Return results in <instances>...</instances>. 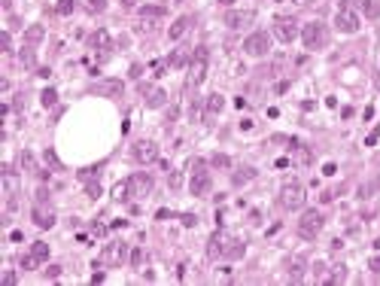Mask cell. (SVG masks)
Segmentation results:
<instances>
[{
  "label": "cell",
  "mask_w": 380,
  "mask_h": 286,
  "mask_svg": "<svg viewBox=\"0 0 380 286\" xmlns=\"http://www.w3.org/2000/svg\"><path fill=\"white\" fill-rule=\"evenodd\" d=\"M207 64H210V52H207V46H195L192 61H189V76H186V85H189V88H198V85L204 83Z\"/></svg>",
  "instance_id": "6da1fadb"
},
{
  "label": "cell",
  "mask_w": 380,
  "mask_h": 286,
  "mask_svg": "<svg viewBox=\"0 0 380 286\" xmlns=\"http://www.w3.org/2000/svg\"><path fill=\"white\" fill-rule=\"evenodd\" d=\"M301 43H304V49H322L329 43V28L322 21H307L301 28Z\"/></svg>",
  "instance_id": "7a4b0ae2"
},
{
  "label": "cell",
  "mask_w": 380,
  "mask_h": 286,
  "mask_svg": "<svg viewBox=\"0 0 380 286\" xmlns=\"http://www.w3.org/2000/svg\"><path fill=\"white\" fill-rule=\"evenodd\" d=\"M152 189H155V180L149 174H131L125 180V195L128 198H149Z\"/></svg>",
  "instance_id": "3957f363"
},
{
  "label": "cell",
  "mask_w": 380,
  "mask_h": 286,
  "mask_svg": "<svg viewBox=\"0 0 380 286\" xmlns=\"http://www.w3.org/2000/svg\"><path fill=\"white\" fill-rule=\"evenodd\" d=\"M322 225H326V216L319 210H304L301 219H298V235L307 237V241H314V237L322 232Z\"/></svg>",
  "instance_id": "277c9868"
},
{
  "label": "cell",
  "mask_w": 380,
  "mask_h": 286,
  "mask_svg": "<svg viewBox=\"0 0 380 286\" xmlns=\"http://www.w3.org/2000/svg\"><path fill=\"white\" fill-rule=\"evenodd\" d=\"M335 28L341 31V34H359V16L350 9V3L347 0H341V9H338V16H335Z\"/></svg>",
  "instance_id": "5b68a950"
},
{
  "label": "cell",
  "mask_w": 380,
  "mask_h": 286,
  "mask_svg": "<svg viewBox=\"0 0 380 286\" xmlns=\"http://www.w3.org/2000/svg\"><path fill=\"white\" fill-rule=\"evenodd\" d=\"M304 204V186L301 183H286L280 189V207L283 210H298Z\"/></svg>",
  "instance_id": "8992f818"
},
{
  "label": "cell",
  "mask_w": 380,
  "mask_h": 286,
  "mask_svg": "<svg viewBox=\"0 0 380 286\" xmlns=\"http://www.w3.org/2000/svg\"><path fill=\"white\" fill-rule=\"evenodd\" d=\"M271 49V37L264 31H256V34H249V37L244 40V52L249 55V58H264Z\"/></svg>",
  "instance_id": "52a82bcc"
},
{
  "label": "cell",
  "mask_w": 380,
  "mask_h": 286,
  "mask_svg": "<svg viewBox=\"0 0 380 286\" xmlns=\"http://www.w3.org/2000/svg\"><path fill=\"white\" fill-rule=\"evenodd\" d=\"M274 37H277L280 43H292L298 37V18L277 16V18H274Z\"/></svg>",
  "instance_id": "ba28073f"
},
{
  "label": "cell",
  "mask_w": 380,
  "mask_h": 286,
  "mask_svg": "<svg viewBox=\"0 0 380 286\" xmlns=\"http://www.w3.org/2000/svg\"><path fill=\"white\" fill-rule=\"evenodd\" d=\"M131 155H134V162H140V165H152V162H158V146L152 140H137L131 146Z\"/></svg>",
  "instance_id": "9c48e42d"
},
{
  "label": "cell",
  "mask_w": 380,
  "mask_h": 286,
  "mask_svg": "<svg viewBox=\"0 0 380 286\" xmlns=\"http://www.w3.org/2000/svg\"><path fill=\"white\" fill-rule=\"evenodd\" d=\"M88 91H91V95H100V98H122L125 83H122V79H100V83H95Z\"/></svg>",
  "instance_id": "30bf717a"
},
{
  "label": "cell",
  "mask_w": 380,
  "mask_h": 286,
  "mask_svg": "<svg viewBox=\"0 0 380 286\" xmlns=\"http://www.w3.org/2000/svg\"><path fill=\"white\" fill-rule=\"evenodd\" d=\"M31 219L37 222L40 228H52V225H55V210H52L46 201H33V207H31Z\"/></svg>",
  "instance_id": "8fae6325"
},
{
  "label": "cell",
  "mask_w": 380,
  "mask_h": 286,
  "mask_svg": "<svg viewBox=\"0 0 380 286\" xmlns=\"http://www.w3.org/2000/svg\"><path fill=\"white\" fill-rule=\"evenodd\" d=\"M140 95H143V104L149 110H158V107L167 104V91L158 88V85H140Z\"/></svg>",
  "instance_id": "7c38bea8"
},
{
  "label": "cell",
  "mask_w": 380,
  "mask_h": 286,
  "mask_svg": "<svg viewBox=\"0 0 380 286\" xmlns=\"http://www.w3.org/2000/svg\"><path fill=\"white\" fill-rule=\"evenodd\" d=\"M252 18H256L252 9H228V13H225V25L231 28V31H240V28L252 25Z\"/></svg>",
  "instance_id": "4fadbf2b"
},
{
  "label": "cell",
  "mask_w": 380,
  "mask_h": 286,
  "mask_svg": "<svg viewBox=\"0 0 380 286\" xmlns=\"http://www.w3.org/2000/svg\"><path fill=\"white\" fill-rule=\"evenodd\" d=\"M210 186H213V180H210V170H195L192 174V183H189V189H192V195L195 198H204L207 192H210Z\"/></svg>",
  "instance_id": "5bb4252c"
},
{
  "label": "cell",
  "mask_w": 380,
  "mask_h": 286,
  "mask_svg": "<svg viewBox=\"0 0 380 286\" xmlns=\"http://www.w3.org/2000/svg\"><path fill=\"white\" fill-rule=\"evenodd\" d=\"M158 18H165V6H143V9H140V25H137V31H152Z\"/></svg>",
  "instance_id": "9a60e30c"
},
{
  "label": "cell",
  "mask_w": 380,
  "mask_h": 286,
  "mask_svg": "<svg viewBox=\"0 0 380 286\" xmlns=\"http://www.w3.org/2000/svg\"><path fill=\"white\" fill-rule=\"evenodd\" d=\"M125 259H128V244H110L103 250V262L107 265H122Z\"/></svg>",
  "instance_id": "2e32d148"
},
{
  "label": "cell",
  "mask_w": 380,
  "mask_h": 286,
  "mask_svg": "<svg viewBox=\"0 0 380 286\" xmlns=\"http://www.w3.org/2000/svg\"><path fill=\"white\" fill-rule=\"evenodd\" d=\"M91 49H98L100 55H110V49H113V40H110V34L103 31V28L91 34Z\"/></svg>",
  "instance_id": "e0dca14e"
},
{
  "label": "cell",
  "mask_w": 380,
  "mask_h": 286,
  "mask_svg": "<svg viewBox=\"0 0 380 286\" xmlns=\"http://www.w3.org/2000/svg\"><path fill=\"white\" fill-rule=\"evenodd\" d=\"M192 21H195L192 16H180V18L174 21V25H170V31H167V37H170V40H182V37H186V31L192 28Z\"/></svg>",
  "instance_id": "ac0fdd59"
},
{
  "label": "cell",
  "mask_w": 380,
  "mask_h": 286,
  "mask_svg": "<svg viewBox=\"0 0 380 286\" xmlns=\"http://www.w3.org/2000/svg\"><path fill=\"white\" fill-rule=\"evenodd\" d=\"M244 253H247V244H244V241H237V237L225 241V247H222V259H240Z\"/></svg>",
  "instance_id": "d6986e66"
},
{
  "label": "cell",
  "mask_w": 380,
  "mask_h": 286,
  "mask_svg": "<svg viewBox=\"0 0 380 286\" xmlns=\"http://www.w3.org/2000/svg\"><path fill=\"white\" fill-rule=\"evenodd\" d=\"M222 107H225V98H222V95H210V98L204 101V116H207V119L219 116V113H222Z\"/></svg>",
  "instance_id": "ffe728a7"
},
{
  "label": "cell",
  "mask_w": 380,
  "mask_h": 286,
  "mask_svg": "<svg viewBox=\"0 0 380 286\" xmlns=\"http://www.w3.org/2000/svg\"><path fill=\"white\" fill-rule=\"evenodd\" d=\"M222 247H225V237L219 232L210 235V241H207V256L210 259H222Z\"/></svg>",
  "instance_id": "44dd1931"
},
{
  "label": "cell",
  "mask_w": 380,
  "mask_h": 286,
  "mask_svg": "<svg viewBox=\"0 0 380 286\" xmlns=\"http://www.w3.org/2000/svg\"><path fill=\"white\" fill-rule=\"evenodd\" d=\"M189 61H192V55H189L186 49H174V52L167 55V67H174V70H180V67H186Z\"/></svg>",
  "instance_id": "7402d4cb"
},
{
  "label": "cell",
  "mask_w": 380,
  "mask_h": 286,
  "mask_svg": "<svg viewBox=\"0 0 380 286\" xmlns=\"http://www.w3.org/2000/svg\"><path fill=\"white\" fill-rule=\"evenodd\" d=\"M286 271H289V280L292 283H301V277H304V259H289V262H286Z\"/></svg>",
  "instance_id": "603a6c76"
},
{
  "label": "cell",
  "mask_w": 380,
  "mask_h": 286,
  "mask_svg": "<svg viewBox=\"0 0 380 286\" xmlns=\"http://www.w3.org/2000/svg\"><path fill=\"white\" fill-rule=\"evenodd\" d=\"M249 180H256V170H252V168H240V170H234V174H231L234 186H244V183H249Z\"/></svg>",
  "instance_id": "cb8c5ba5"
},
{
  "label": "cell",
  "mask_w": 380,
  "mask_h": 286,
  "mask_svg": "<svg viewBox=\"0 0 380 286\" xmlns=\"http://www.w3.org/2000/svg\"><path fill=\"white\" fill-rule=\"evenodd\" d=\"M79 6H83L85 13L98 16V13H103V9H107V0H79Z\"/></svg>",
  "instance_id": "d4e9b609"
},
{
  "label": "cell",
  "mask_w": 380,
  "mask_h": 286,
  "mask_svg": "<svg viewBox=\"0 0 380 286\" xmlns=\"http://www.w3.org/2000/svg\"><path fill=\"white\" fill-rule=\"evenodd\" d=\"M359 6H362V16L365 18H377L380 16V0H362Z\"/></svg>",
  "instance_id": "484cf974"
},
{
  "label": "cell",
  "mask_w": 380,
  "mask_h": 286,
  "mask_svg": "<svg viewBox=\"0 0 380 286\" xmlns=\"http://www.w3.org/2000/svg\"><path fill=\"white\" fill-rule=\"evenodd\" d=\"M31 256L37 259V262H46V259H49V244H46V241H33Z\"/></svg>",
  "instance_id": "4316f807"
},
{
  "label": "cell",
  "mask_w": 380,
  "mask_h": 286,
  "mask_svg": "<svg viewBox=\"0 0 380 286\" xmlns=\"http://www.w3.org/2000/svg\"><path fill=\"white\" fill-rule=\"evenodd\" d=\"M210 165H213V168H222V170H228V168H231V158H228V155H222V152H216V155L210 158Z\"/></svg>",
  "instance_id": "83f0119b"
},
{
  "label": "cell",
  "mask_w": 380,
  "mask_h": 286,
  "mask_svg": "<svg viewBox=\"0 0 380 286\" xmlns=\"http://www.w3.org/2000/svg\"><path fill=\"white\" fill-rule=\"evenodd\" d=\"M143 259H146V253H143V247H134V250H131V256H128V262H131V265H134V268H140V265H143Z\"/></svg>",
  "instance_id": "f1b7e54d"
},
{
  "label": "cell",
  "mask_w": 380,
  "mask_h": 286,
  "mask_svg": "<svg viewBox=\"0 0 380 286\" xmlns=\"http://www.w3.org/2000/svg\"><path fill=\"white\" fill-rule=\"evenodd\" d=\"M73 6H76V0H58L55 13H58V16H70V13H73Z\"/></svg>",
  "instance_id": "f546056e"
},
{
  "label": "cell",
  "mask_w": 380,
  "mask_h": 286,
  "mask_svg": "<svg viewBox=\"0 0 380 286\" xmlns=\"http://www.w3.org/2000/svg\"><path fill=\"white\" fill-rule=\"evenodd\" d=\"M40 101H43V107H55V101H58V91H55V88H46L43 95H40Z\"/></svg>",
  "instance_id": "4dcf8cb0"
},
{
  "label": "cell",
  "mask_w": 380,
  "mask_h": 286,
  "mask_svg": "<svg viewBox=\"0 0 380 286\" xmlns=\"http://www.w3.org/2000/svg\"><path fill=\"white\" fill-rule=\"evenodd\" d=\"M43 34H46V31H43L40 25H33V28H28L25 40H28V43H40V40H43Z\"/></svg>",
  "instance_id": "1f68e13d"
},
{
  "label": "cell",
  "mask_w": 380,
  "mask_h": 286,
  "mask_svg": "<svg viewBox=\"0 0 380 286\" xmlns=\"http://www.w3.org/2000/svg\"><path fill=\"white\" fill-rule=\"evenodd\" d=\"M344 277H347V271H344V265H335V271L329 274V283H341Z\"/></svg>",
  "instance_id": "d6a6232c"
},
{
  "label": "cell",
  "mask_w": 380,
  "mask_h": 286,
  "mask_svg": "<svg viewBox=\"0 0 380 286\" xmlns=\"http://www.w3.org/2000/svg\"><path fill=\"white\" fill-rule=\"evenodd\" d=\"M33 61H37V58H33V49H31V46H25V49H21V64L33 67Z\"/></svg>",
  "instance_id": "836d02e7"
},
{
  "label": "cell",
  "mask_w": 380,
  "mask_h": 286,
  "mask_svg": "<svg viewBox=\"0 0 380 286\" xmlns=\"http://www.w3.org/2000/svg\"><path fill=\"white\" fill-rule=\"evenodd\" d=\"M85 192H88V198H98V195H100V183L88 180V183H85Z\"/></svg>",
  "instance_id": "e575fe53"
},
{
  "label": "cell",
  "mask_w": 380,
  "mask_h": 286,
  "mask_svg": "<svg viewBox=\"0 0 380 286\" xmlns=\"http://www.w3.org/2000/svg\"><path fill=\"white\" fill-rule=\"evenodd\" d=\"M167 186H170V189H174V192H177V189L182 186V177H180V170H174V174H170V177H167Z\"/></svg>",
  "instance_id": "d590c367"
},
{
  "label": "cell",
  "mask_w": 380,
  "mask_h": 286,
  "mask_svg": "<svg viewBox=\"0 0 380 286\" xmlns=\"http://www.w3.org/2000/svg\"><path fill=\"white\" fill-rule=\"evenodd\" d=\"M180 219H182V225H186V228H195V225H198V216H195V213H182Z\"/></svg>",
  "instance_id": "8d00e7d4"
},
{
  "label": "cell",
  "mask_w": 380,
  "mask_h": 286,
  "mask_svg": "<svg viewBox=\"0 0 380 286\" xmlns=\"http://www.w3.org/2000/svg\"><path fill=\"white\" fill-rule=\"evenodd\" d=\"M61 277V268L58 265H49V268H46V280H58Z\"/></svg>",
  "instance_id": "74e56055"
},
{
  "label": "cell",
  "mask_w": 380,
  "mask_h": 286,
  "mask_svg": "<svg viewBox=\"0 0 380 286\" xmlns=\"http://www.w3.org/2000/svg\"><path fill=\"white\" fill-rule=\"evenodd\" d=\"M37 265H40V262H37V259H33L31 253H28L25 259H21V268H25V271H31V268H37Z\"/></svg>",
  "instance_id": "f35d334b"
},
{
  "label": "cell",
  "mask_w": 380,
  "mask_h": 286,
  "mask_svg": "<svg viewBox=\"0 0 380 286\" xmlns=\"http://www.w3.org/2000/svg\"><path fill=\"white\" fill-rule=\"evenodd\" d=\"M207 165H204V158H189V170L195 174V170H204Z\"/></svg>",
  "instance_id": "ab89813d"
},
{
  "label": "cell",
  "mask_w": 380,
  "mask_h": 286,
  "mask_svg": "<svg viewBox=\"0 0 380 286\" xmlns=\"http://www.w3.org/2000/svg\"><path fill=\"white\" fill-rule=\"evenodd\" d=\"M21 168L33 170V155H31V152H21Z\"/></svg>",
  "instance_id": "60d3db41"
},
{
  "label": "cell",
  "mask_w": 380,
  "mask_h": 286,
  "mask_svg": "<svg viewBox=\"0 0 380 286\" xmlns=\"http://www.w3.org/2000/svg\"><path fill=\"white\" fill-rule=\"evenodd\" d=\"M0 46H3V52H9V49H13V37L3 34V37H0Z\"/></svg>",
  "instance_id": "b9f144b4"
},
{
  "label": "cell",
  "mask_w": 380,
  "mask_h": 286,
  "mask_svg": "<svg viewBox=\"0 0 380 286\" xmlns=\"http://www.w3.org/2000/svg\"><path fill=\"white\" fill-rule=\"evenodd\" d=\"M140 73H143V67H140V64H131V73H128V76H131V79H140Z\"/></svg>",
  "instance_id": "7bdbcfd3"
},
{
  "label": "cell",
  "mask_w": 380,
  "mask_h": 286,
  "mask_svg": "<svg viewBox=\"0 0 380 286\" xmlns=\"http://www.w3.org/2000/svg\"><path fill=\"white\" fill-rule=\"evenodd\" d=\"M368 268H371V271H374V274H380V256H374V259H371V262H368Z\"/></svg>",
  "instance_id": "ee69618b"
},
{
  "label": "cell",
  "mask_w": 380,
  "mask_h": 286,
  "mask_svg": "<svg viewBox=\"0 0 380 286\" xmlns=\"http://www.w3.org/2000/svg\"><path fill=\"white\" fill-rule=\"evenodd\" d=\"M46 162H49V165H58V155H55L52 150H46Z\"/></svg>",
  "instance_id": "f6af8a7d"
},
{
  "label": "cell",
  "mask_w": 380,
  "mask_h": 286,
  "mask_svg": "<svg viewBox=\"0 0 380 286\" xmlns=\"http://www.w3.org/2000/svg\"><path fill=\"white\" fill-rule=\"evenodd\" d=\"M335 170H338V168H335V165H331V162H329L326 168H322V174H326V177H331V174H335Z\"/></svg>",
  "instance_id": "bcb514c9"
},
{
  "label": "cell",
  "mask_w": 380,
  "mask_h": 286,
  "mask_svg": "<svg viewBox=\"0 0 380 286\" xmlns=\"http://www.w3.org/2000/svg\"><path fill=\"white\" fill-rule=\"evenodd\" d=\"M3 283H6V286H13V283H16V274H13V271H6V277H3Z\"/></svg>",
  "instance_id": "7dc6e473"
},
{
  "label": "cell",
  "mask_w": 380,
  "mask_h": 286,
  "mask_svg": "<svg viewBox=\"0 0 380 286\" xmlns=\"http://www.w3.org/2000/svg\"><path fill=\"white\" fill-rule=\"evenodd\" d=\"M134 3V0H122V6H131Z\"/></svg>",
  "instance_id": "c3c4849f"
},
{
  "label": "cell",
  "mask_w": 380,
  "mask_h": 286,
  "mask_svg": "<svg viewBox=\"0 0 380 286\" xmlns=\"http://www.w3.org/2000/svg\"><path fill=\"white\" fill-rule=\"evenodd\" d=\"M295 3H310V0H295Z\"/></svg>",
  "instance_id": "681fc988"
}]
</instances>
